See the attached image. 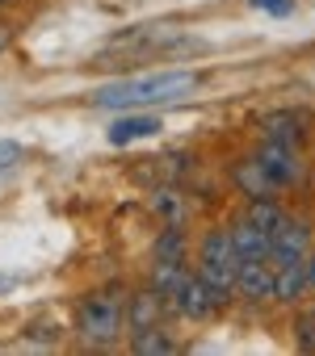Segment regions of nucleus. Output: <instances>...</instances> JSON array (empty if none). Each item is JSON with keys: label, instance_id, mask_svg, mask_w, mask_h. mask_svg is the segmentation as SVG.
<instances>
[{"label": "nucleus", "instance_id": "nucleus-9", "mask_svg": "<svg viewBox=\"0 0 315 356\" xmlns=\"http://www.w3.org/2000/svg\"><path fill=\"white\" fill-rule=\"evenodd\" d=\"M155 130H164L160 118H151V113H126L109 126V143L114 147H126V143H139V138H151Z\"/></svg>", "mask_w": 315, "mask_h": 356}, {"label": "nucleus", "instance_id": "nucleus-5", "mask_svg": "<svg viewBox=\"0 0 315 356\" xmlns=\"http://www.w3.org/2000/svg\"><path fill=\"white\" fill-rule=\"evenodd\" d=\"M256 163L265 168V176L277 185V189H286V185H294L298 176H302V163H298V151L290 147V143H265L261 147V155H256Z\"/></svg>", "mask_w": 315, "mask_h": 356}, {"label": "nucleus", "instance_id": "nucleus-12", "mask_svg": "<svg viewBox=\"0 0 315 356\" xmlns=\"http://www.w3.org/2000/svg\"><path fill=\"white\" fill-rule=\"evenodd\" d=\"M130 348H135V352H173V339H169L160 327H135Z\"/></svg>", "mask_w": 315, "mask_h": 356}, {"label": "nucleus", "instance_id": "nucleus-6", "mask_svg": "<svg viewBox=\"0 0 315 356\" xmlns=\"http://www.w3.org/2000/svg\"><path fill=\"white\" fill-rule=\"evenodd\" d=\"M307 239H311L307 222H302V218H286V214H282V222H277V227H273V235H269V248H273V256H269V260H298V256H307Z\"/></svg>", "mask_w": 315, "mask_h": 356}, {"label": "nucleus", "instance_id": "nucleus-18", "mask_svg": "<svg viewBox=\"0 0 315 356\" xmlns=\"http://www.w3.org/2000/svg\"><path fill=\"white\" fill-rule=\"evenodd\" d=\"M0 5H9V0H0Z\"/></svg>", "mask_w": 315, "mask_h": 356}, {"label": "nucleus", "instance_id": "nucleus-1", "mask_svg": "<svg viewBox=\"0 0 315 356\" xmlns=\"http://www.w3.org/2000/svg\"><path fill=\"white\" fill-rule=\"evenodd\" d=\"M198 88L194 72H151V76H126L114 84L93 88V105L105 109H147V105H169Z\"/></svg>", "mask_w": 315, "mask_h": 356}, {"label": "nucleus", "instance_id": "nucleus-10", "mask_svg": "<svg viewBox=\"0 0 315 356\" xmlns=\"http://www.w3.org/2000/svg\"><path fill=\"white\" fill-rule=\"evenodd\" d=\"M231 239H236L240 260H269V256H273V248H269V231H261V227L248 222V218L231 227Z\"/></svg>", "mask_w": 315, "mask_h": 356}, {"label": "nucleus", "instance_id": "nucleus-15", "mask_svg": "<svg viewBox=\"0 0 315 356\" xmlns=\"http://www.w3.org/2000/svg\"><path fill=\"white\" fill-rule=\"evenodd\" d=\"M22 155H26V151H22V143H9V138H5V143H0V172H9Z\"/></svg>", "mask_w": 315, "mask_h": 356}, {"label": "nucleus", "instance_id": "nucleus-14", "mask_svg": "<svg viewBox=\"0 0 315 356\" xmlns=\"http://www.w3.org/2000/svg\"><path fill=\"white\" fill-rule=\"evenodd\" d=\"M248 222H256L261 231H269L273 235V227L282 222V210L269 202V197H252V210H248Z\"/></svg>", "mask_w": 315, "mask_h": 356}, {"label": "nucleus", "instance_id": "nucleus-17", "mask_svg": "<svg viewBox=\"0 0 315 356\" xmlns=\"http://www.w3.org/2000/svg\"><path fill=\"white\" fill-rule=\"evenodd\" d=\"M5 289H13V277H5V273H0V293H5Z\"/></svg>", "mask_w": 315, "mask_h": 356}, {"label": "nucleus", "instance_id": "nucleus-2", "mask_svg": "<svg viewBox=\"0 0 315 356\" xmlns=\"http://www.w3.org/2000/svg\"><path fill=\"white\" fill-rule=\"evenodd\" d=\"M122 318H126V302L114 298V293H89V298L80 302V310H76V327H80V335L93 339V343L118 339Z\"/></svg>", "mask_w": 315, "mask_h": 356}, {"label": "nucleus", "instance_id": "nucleus-11", "mask_svg": "<svg viewBox=\"0 0 315 356\" xmlns=\"http://www.w3.org/2000/svg\"><path fill=\"white\" fill-rule=\"evenodd\" d=\"M236 181H240V189H244L248 197H273V193H277V185L265 176V168H261L256 159H248V163L236 168Z\"/></svg>", "mask_w": 315, "mask_h": 356}, {"label": "nucleus", "instance_id": "nucleus-3", "mask_svg": "<svg viewBox=\"0 0 315 356\" xmlns=\"http://www.w3.org/2000/svg\"><path fill=\"white\" fill-rule=\"evenodd\" d=\"M236 268H240V252H236V239H231V231H223V227H215V231H206V239H202V268H198V277H206L215 289H231L236 285Z\"/></svg>", "mask_w": 315, "mask_h": 356}, {"label": "nucleus", "instance_id": "nucleus-4", "mask_svg": "<svg viewBox=\"0 0 315 356\" xmlns=\"http://www.w3.org/2000/svg\"><path fill=\"white\" fill-rule=\"evenodd\" d=\"M173 298H177V310H181V314H194V318H206V314H215V310L227 302V293L215 289L206 277H185Z\"/></svg>", "mask_w": 315, "mask_h": 356}, {"label": "nucleus", "instance_id": "nucleus-16", "mask_svg": "<svg viewBox=\"0 0 315 356\" xmlns=\"http://www.w3.org/2000/svg\"><path fill=\"white\" fill-rule=\"evenodd\" d=\"M252 5H256V9H269L273 17H286V13L294 9V5H290V0H252Z\"/></svg>", "mask_w": 315, "mask_h": 356}, {"label": "nucleus", "instance_id": "nucleus-7", "mask_svg": "<svg viewBox=\"0 0 315 356\" xmlns=\"http://www.w3.org/2000/svg\"><path fill=\"white\" fill-rule=\"evenodd\" d=\"M236 289L244 298H273V260H240Z\"/></svg>", "mask_w": 315, "mask_h": 356}, {"label": "nucleus", "instance_id": "nucleus-8", "mask_svg": "<svg viewBox=\"0 0 315 356\" xmlns=\"http://www.w3.org/2000/svg\"><path fill=\"white\" fill-rule=\"evenodd\" d=\"M302 285H307V256H298V260H273V298L294 302Z\"/></svg>", "mask_w": 315, "mask_h": 356}, {"label": "nucleus", "instance_id": "nucleus-13", "mask_svg": "<svg viewBox=\"0 0 315 356\" xmlns=\"http://www.w3.org/2000/svg\"><path fill=\"white\" fill-rule=\"evenodd\" d=\"M160 298H164V293H160ZM160 298H155V293L135 298V306L126 310V314H130V327H155V314H160Z\"/></svg>", "mask_w": 315, "mask_h": 356}]
</instances>
